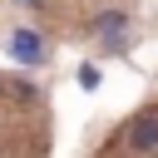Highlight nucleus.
I'll use <instances>...</instances> for the list:
<instances>
[{
	"label": "nucleus",
	"instance_id": "f257e3e1",
	"mask_svg": "<svg viewBox=\"0 0 158 158\" xmlns=\"http://www.w3.org/2000/svg\"><path fill=\"white\" fill-rule=\"evenodd\" d=\"M128 148L133 153H158V114H143L128 123Z\"/></svg>",
	"mask_w": 158,
	"mask_h": 158
},
{
	"label": "nucleus",
	"instance_id": "f03ea898",
	"mask_svg": "<svg viewBox=\"0 0 158 158\" xmlns=\"http://www.w3.org/2000/svg\"><path fill=\"white\" fill-rule=\"evenodd\" d=\"M10 54H15L20 64H44V54H49V49H44V40H40L35 30H20V35L10 40Z\"/></svg>",
	"mask_w": 158,
	"mask_h": 158
},
{
	"label": "nucleus",
	"instance_id": "7ed1b4c3",
	"mask_svg": "<svg viewBox=\"0 0 158 158\" xmlns=\"http://www.w3.org/2000/svg\"><path fill=\"white\" fill-rule=\"evenodd\" d=\"M123 25H128V20H123V10H104V15L94 20V30L104 35V44H109V49H118V35H123Z\"/></svg>",
	"mask_w": 158,
	"mask_h": 158
},
{
	"label": "nucleus",
	"instance_id": "20e7f679",
	"mask_svg": "<svg viewBox=\"0 0 158 158\" xmlns=\"http://www.w3.org/2000/svg\"><path fill=\"white\" fill-rule=\"evenodd\" d=\"M79 84H84V89H94V84H99V69H94V64H84V69H79Z\"/></svg>",
	"mask_w": 158,
	"mask_h": 158
},
{
	"label": "nucleus",
	"instance_id": "39448f33",
	"mask_svg": "<svg viewBox=\"0 0 158 158\" xmlns=\"http://www.w3.org/2000/svg\"><path fill=\"white\" fill-rule=\"evenodd\" d=\"M20 5H40V0H20Z\"/></svg>",
	"mask_w": 158,
	"mask_h": 158
}]
</instances>
